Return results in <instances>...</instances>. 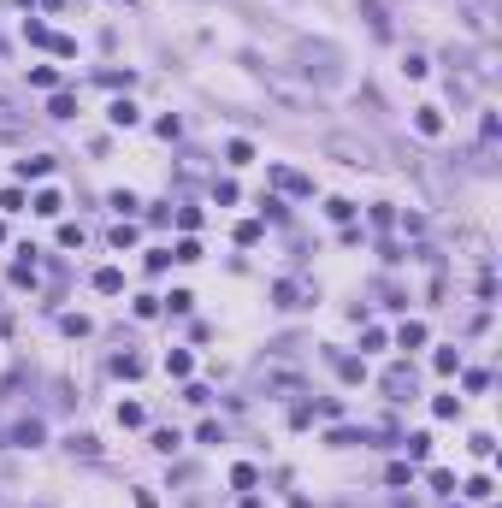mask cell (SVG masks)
Listing matches in <instances>:
<instances>
[{
    "mask_svg": "<svg viewBox=\"0 0 502 508\" xmlns=\"http://www.w3.org/2000/svg\"><path fill=\"white\" fill-rule=\"evenodd\" d=\"M95 290H100V296H119V290H124V272H119V266H100V272H95Z\"/></svg>",
    "mask_w": 502,
    "mask_h": 508,
    "instance_id": "cell-5",
    "label": "cell"
},
{
    "mask_svg": "<svg viewBox=\"0 0 502 508\" xmlns=\"http://www.w3.org/2000/svg\"><path fill=\"white\" fill-rule=\"evenodd\" d=\"M12 284H24V290H36V260H12Z\"/></svg>",
    "mask_w": 502,
    "mask_h": 508,
    "instance_id": "cell-14",
    "label": "cell"
},
{
    "mask_svg": "<svg viewBox=\"0 0 502 508\" xmlns=\"http://www.w3.org/2000/svg\"><path fill=\"white\" fill-rule=\"evenodd\" d=\"M107 119H112V124H124V130H130V124H136V107H130V101H119V107H112V112H107Z\"/></svg>",
    "mask_w": 502,
    "mask_h": 508,
    "instance_id": "cell-29",
    "label": "cell"
},
{
    "mask_svg": "<svg viewBox=\"0 0 502 508\" xmlns=\"http://www.w3.org/2000/svg\"><path fill=\"white\" fill-rule=\"evenodd\" d=\"M272 184H278L284 195H313V177H308V172H290V166H272Z\"/></svg>",
    "mask_w": 502,
    "mask_h": 508,
    "instance_id": "cell-2",
    "label": "cell"
},
{
    "mask_svg": "<svg viewBox=\"0 0 502 508\" xmlns=\"http://www.w3.org/2000/svg\"><path fill=\"white\" fill-rule=\"evenodd\" d=\"M230 485H237V490H255L260 473H255V467H230Z\"/></svg>",
    "mask_w": 502,
    "mask_h": 508,
    "instance_id": "cell-22",
    "label": "cell"
},
{
    "mask_svg": "<svg viewBox=\"0 0 502 508\" xmlns=\"http://www.w3.org/2000/svg\"><path fill=\"white\" fill-rule=\"evenodd\" d=\"M384 396H390V402H408V396H414V367H390V372H384Z\"/></svg>",
    "mask_w": 502,
    "mask_h": 508,
    "instance_id": "cell-1",
    "label": "cell"
},
{
    "mask_svg": "<svg viewBox=\"0 0 502 508\" xmlns=\"http://www.w3.org/2000/svg\"><path fill=\"white\" fill-rule=\"evenodd\" d=\"M331 154H343V166H366V160H373L366 148H355L349 136H331Z\"/></svg>",
    "mask_w": 502,
    "mask_h": 508,
    "instance_id": "cell-4",
    "label": "cell"
},
{
    "mask_svg": "<svg viewBox=\"0 0 502 508\" xmlns=\"http://www.w3.org/2000/svg\"><path fill=\"white\" fill-rule=\"evenodd\" d=\"M189 302H195L189 290H172V296H165V307H172V314H189Z\"/></svg>",
    "mask_w": 502,
    "mask_h": 508,
    "instance_id": "cell-32",
    "label": "cell"
},
{
    "mask_svg": "<svg viewBox=\"0 0 502 508\" xmlns=\"http://www.w3.org/2000/svg\"><path fill=\"white\" fill-rule=\"evenodd\" d=\"M237 242H243V249H248V242H260V219H243V225H237Z\"/></svg>",
    "mask_w": 502,
    "mask_h": 508,
    "instance_id": "cell-30",
    "label": "cell"
},
{
    "mask_svg": "<svg viewBox=\"0 0 502 508\" xmlns=\"http://www.w3.org/2000/svg\"><path fill=\"white\" fill-rule=\"evenodd\" d=\"M337 372H343V384H361V379H366V360H349V355H337Z\"/></svg>",
    "mask_w": 502,
    "mask_h": 508,
    "instance_id": "cell-13",
    "label": "cell"
},
{
    "mask_svg": "<svg viewBox=\"0 0 502 508\" xmlns=\"http://www.w3.org/2000/svg\"><path fill=\"white\" fill-rule=\"evenodd\" d=\"M431 414H438V420H455V414H461V396H438V402H431Z\"/></svg>",
    "mask_w": 502,
    "mask_h": 508,
    "instance_id": "cell-23",
    "label": "cell"
},
{
    "mask_svg": "<svg viewBox=\"0 0 502 508\" xmlns=\"http://www.w3.org/2000/svg\"><path fill=\"white\" fill-rule=\"evenodd\" d=\"M12 444H18V449H36V444H42V420H18V425H12Z\"/></svg>",
    "mask_w": 502,
    "mask_h": 508,
    "instance_id": "cell-3",
    "label": "cell"
},
{
    "mask_svg": "<svg viewBox=\"0 0 502 508\" xmlns=\"http://www.w3.org/2000/svg\"><path fill=\"white\" fill-rule=\"evenodd\" d=\"M189 367H195V360L183 355V349H172V355H165V372H172V379H189Z\"/></svg>",
    "mask_w": 502,
    "mask_h": 508,
    "instance_id": "cell-15",
    "label": "cell"
},
{
    "mask_svg": "<svg viewBox=\"0 0 502 508\" xmlns=\"http://www.w3.org/2000/svg\"><path fill=\"white\" fill-rule=\"evenodd\" d=\"M30 83H36V89H54L59 71H54V65H36V71H30Z\"/></svg>",
    "mask_w": 502,
    "mask_h": 508,
    "instance_id": "cell-26",
    "label": "cell"
},
{
    "mask_svg": "<svg viewBox=\"0 0 502 508\" xmlns=\"http://www.w3.org/2000/svg\"><path fill=\"white\" fill-rule=\"evenodd\" d=\"M30 207H36V213H42V219H54V213H59L65 201H59V195H54V189H42V195H36V201H30Z\"/></svg>",
    "mask_w": 502,
    "mask_h": 508,
    "instance_id": "cell-18",
    "label": "cell"
},
{
    "mask_svg": "<svg viewBox=\"0 0 502 508\" xmlns=\"http://www.w3.org/2000/svg\"><path fill=\"white\" fill-rule=\"evenodd\" d=\"M54 172V154H36V160H18V177H47Z\"/></svg>",
    "mask_w": 502,
    "mask_h": 508,
    "instance_id": "cell-10",
    "label": "cell"
},
{
    "mask_svg": "<svg viewBox=\"0 0 502 508\" xmlns=\"http://www.w3.org/2000/svg\"><path fill=\"white\" fill-rule=\"evenodd\" d=\"M431 490H443V497H455V479H449L443 467H431Z\"/></svg>",
    "mask_w": 502,
    "mask_h": 508,
    "instance_id": "cell-33",
    "label": "cell"
},
{
    "mask_svg": "<svg viewBox=\"0 0 502 508\" xmlns=\"http://www.w3.org/2000/svg\"><path fill=\"white\" fill-rule=\"evenodd\" d=\"M172 260H201V242H189V237H183L177 249H172Z\"/></svg>",
    "mask_w": 502,
    "mask_h": 508,
    "instance_id": "cell-38",
    "label": "cell"
},
{
    "mask_svg": "<svg viewBox=\"0 0 502 508\" xmlns=\"http://www.w3.org/2000/svg\"><path fill=\"white\" fill-rule=\"evenodd\" d=\"M195 437H201V444H225V425H219V420H201Z\"/></svg>",
    "mask_w": 502,
    "mask_h": 508,
    "instance_id": "cell-24",
    "label": "cell"
},
{
    "mask_svg": "<svg viewBox=\"0 0 502 508\" xmlns=\"http://www.w3.org/2000/svg\"><path fill=\"white\" fill-rule=\"evenodd\" d=\"M325 213H331L337 225H349V219H355V201H343V195H331V201H325Z\"/></svg>",
    "mask_w": 502,
    "mask_h": 508,
    "instance_id": "cell-17",
    "label": "cell"
},
{
    "mask_svg": "<svg viewBox=\"0 0 502 508\" xmlns=\"http://www.w3.org/2000/svg\"><path fill=\"white\" fill-rule=\"evenodd\" d=\"M71 112H77L71 95H54V101H47V119H71Z\"/></svg>",
    "mask_w": 502,
    "mask_h": 508,
    "instance_id": "cell-20",
    "label": "cell"
},
{
    "mask_svg": "<svg viewBox=\"0 0 502 508\" xmlns=\"http://www.w3.org/2000/svg\"><path fill=\"white\" fill-rule=\"evenodd\" d=\"M225 160H230V166H248V160H255V148H248V142H230Z\"/></svg>",
    "mask_w": 502,
    "mask_h": 508,
    "instance_id": "cell-27",
    "label": "cell"
},
{
    "mask_svg": "<svg viewBox=\"0 0 502 508\" xmlns=\"http://www.w3.org/2000/svg\"><path fill=\"white\" fill-rule=\"evenodd\" d=\"M0 242H6V225H0Z\"/></svg>",
    "mask_w": 502,
    "mask_h": 508,
    "instance_id": "cell-40",
    "label": "cell"
},
{
    "mask_svg": "<svg viewBox=\"0 0 502 508\" xmlns=\"http://www.w3.org/2000/svg\"><path fill=\"white\" fill-rule=\"evenodd\" d=\"M59 249H83V225H59Z\"/></svg>",
    "mask_w": 502,
    "mask_h": 508,
    "instance_id": "cell-28",
    "label": "cell"
},
{
    "mask_svg": "<svg viewBox=\"0 0 502 508\" xmlns=\"http://www.w3.org/2000/svg\"><path fill=\"white\" fill-rule=\"evenodd\" d=\"M243 508H266V502H255V497H243Z\"/></svg>",
    "mask_w": 502,
    "mask_h": 508,
    "instance_id": "cell-39",
    "label": "cell"
},
{
    "mask_svg": "<svg viewBox=\"0 0 502 508\" xmlns=\"http://www.w3.org/2000/svg\"><path fill=\"white\" fill-rule=\"evenodd\" d=\"M272 307H301V290L284 278V284H272Z\"/></svg>",
    "mask_w": 502,
    "mask_h": 508,
    "instance_id": "cell-11",
    "label": "cell"
},
{
    "mask_svg": "<svg viewBox=\"0 0 502 508\" xmlns=\"http://www.w3.org/2000/svg\"><path fill=\"white\" fill-rule=\"evenodd\" d=\"M148 414H142V402H119V425H142Z\"/></svg>",
    "mask_w": 502,
    "mask_h": 508,
    "instance_id": "cell-25",
    "label": "cell"
},
{
    "mask_svg": "<svg viewBox=\"0 0 502 508\" xmlns=\"http://www.w3.org/2000/svg\"><path fill=\"white\" fill-rule=\"evenodd\" d=\"M396 343H402V349H420V343H426V325H420V319L402 325V337H396Z\"/></svg>",
    "mask_w": 502,
    "mask_h": 508,
    "instance_id": "cell-19",
    "label": "cell"
},
{
    "mask_svg": "<svg viewBox=\"0 0 502 508\" xmlns=\"http://www.w3.org/2000/svg\"><path fill=\"white\" fill-rule=\"evenodd\" d=\"M325 444H331V449H349V444H366V432H349V425H337Z\"/></svg>",
    "mask_w": 502,
    "mask_h": 508,
    "instance_id": "cell-16",
    "label": "cell"
},
{
    "mask_svg": "<svg viewBox=\"0 0 502 508\" xmlns=\"http://www.w3.org/2000/svg\"><path fill=\"white\" fill-rule=\"evenodd\" d=\"M112 207H119V213H136L142 201H136V195H130V189H112Z\"/></svg>",
    "mask_w": 502,
    "mask_h": 508,
    "instance_id": "cell-35",
    "label": "cell"
},
{
    "mask_svg": "<svg viewBox=\"0 0 502 508\" xmlns=\"http://www.w3.org/2000/svg\"><path fill=\"white\" fill-rule=\"evenodd\" d=\"M107 242H112V249H130V242H136V225H130V219H119V225L107 231Z\"/></svg>",
    "mask_w": 502,
    "mask_h": 508,
    "instance_id": "cell-12",
    "label": "cell"
},
{
    "mask_svg": "<svg viewBox=\"0 0 502 508\" xmlns=\"http://www.w3.org/2000/svg\"><path fill=\"white\" fill-rule=\"evenodd\" d=\"M59 331H65V337H89V319H83V314H65Z\"/></svg>",
    "mask_w": 502,
    "mask_h": 508,
    "instance_id": "cell-21",
    "label": "cell"
},
{
    "mask_svg": "<svg viewBox=\"0 0 502 508\" xmlns=\"http://www.w3.org/2000/svg\"><path fill=\"white\" fill-rule=\"evenodd\" d=\"M112 372H119V379H142L148 360H142V355H119V360H112Z\"/></svg>",
    "mask_w": 502,
    "mask_h": 508,
    "instance_id": "cell-9",
    "label": "cell"
},
{
    "mask_svg": "<svg viewBox=\"0 0 502 508\" xmlns=\"http://www.w3.org/2000/svg\"><path fill=\"white\" fill-rule=\"evenodd\" d=\"M408 449H414V461H426V455H431V437H426V432H414V437H408Z\"/></svg>",
    "mask_w": 502,
    "mask_h": 508,
    "instance_id": "cell-34",
    "label": "cell"
},
{
    "mask_svg": "<svg viewBox=\"0 0 502 508\" xmlns=\"http://www.w3.org/2000/svg\"><path fill=\"white\" fill-rule=\"evenodd\" d=\"M65 449H71V455H95L100 444H95V437H89V432H77V437H71V444H65Z\"/></svg>",
    "mask_w": 502,
    "mask_h": 508,
    "instance_id": "cell-31",
    "label": "cell"
},
{
    "mask_svg": "<svg viewBox=\"0 0 502 508\" xmlns=\"http://www.w3.org/2000/svg\"><path fill=\"white\" fill-rule=\"evenodd\" d=\"M361 18L373 24V36H390V18H384V6H378V0H361Z\"/></svg>",
    "mask_w": 502,
    "mask_h": 508,
    "instance_id": "cell-6",
    "label": "cell"
},
{
    "mask_svg": "<svg viewBox=\"0 0 502 508\" xmlns=\"http://www.w3.org/2000/svg\"><path fill=\"white\" fill-rule=\"evenodd\" d=\"M414 124H420V136H443V112H438V107H420V112H414Z\"/></svg>",
    "mask_w": 502,
    "mask_h": 508,
    "instance_id": "cell-7",
    "label": "cell"
},
{
    "mask_svg": "<svg viewBox=\"0 0 502 508\" xmlns=\"http://www.w3.org/2000/svg\"><path fill=\"white\" fill-rule=\"evenodd\" d=\"M177 444H183V437H177V432H154V449H160V455H172Z\"/></svg>",
    "mask_w": 502,
    "mask_h": 508,
    "instance_id": "cell-37",
    "label": "cell"
},
{
    "mask_svg": "<svg viewBox=\"0 0 502 508\" xmlns=\"http://www.w3.org/2000/svg\"><path fill=\"white\" fill-rule=\"evenodd\" d=\"M431 360H438V372H455V367H461V355H455V349H438Z\"/></svg>",
    "mask_w": 502,
    "mask_h": 508,
    "instance_id": "cell-36",
    "label": "cell"
},
{
    "mask_svg": "<svg viewBox=\"0 0 502 508\" xmlns=\"http://www.w3.org/2000/svg\"><path fill=\"white\" fill-rule=\"evenodd\" d=\"M18 130H24L18 107H12V101H0V142H6V136H18Z\"/></svg>",
    "mask_w": 502,
    "mask_h": 508,
    "instance_id": "cell-8",
    "label": "cell"
}]
</instances>
